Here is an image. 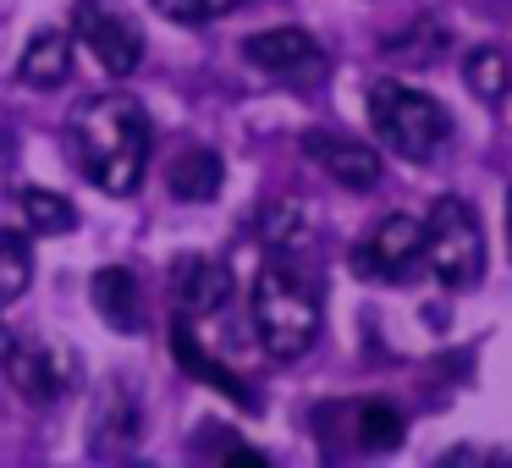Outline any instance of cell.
<instances>
[{
    "instance_id": "21",
    "label": "cell",
    "mask_w": 512,
    "mask_h": 468,
    "mask_svg": "<svg viewBox=\"0 0 512 468\" xmlns=\"http://www.w3.org/2000/svg\"><path fill=\"white\" fill-rule=\"evenodd\" d=\"M507 243H512V188H507Z\"/></svg>"
},
{
    "instance_id": "11",
    "label": "cell",
    "mask_w": 512,
    "mask_h": 468,
    "mask_svg": "<svg viewBox=\"0 0 512 468\" xmlns=\"http://www.w3.org/2000/svg\"><path fill=\"white\" fill-rule=\"evenodd\" d=\"M171 358H177V364L188 369L193 380H204L210 391H221L226 402H237V408H259V397H254V391H248L243 380H237L232 369L221 364V358H210V353H204V347H199V336H193L182 320L171 325Z\"/></svg>"
},
{
    "instance_id": "19",
    "label": "cell",
    "mask_w": 512,
    "mask_h": 468,
    "mask_svg": "<svg viewBox=\"0 0 512 468\" xmlns=\"http://www.w3.org/2000/svg\"><path fill=\"white\" fill-rule=\"evenodd\" d=\"M386 56H397V61H435V56H446V28L441 23H408V34L386 39Z\"/></svg>"
},
{
    "instance_id": "20",
    "label": "cell",
    "mask_w": 512,
    "mask_h": 468,
    "mask_svg": "<svg viewBox=\"0 0 512 468\" xmlns=\"http://www.w3.org/2000/svg\"><path fill=\"white\" fill-rule=\"evenodd\" d=\"M160 17H171V23H215V17L237 12V6H248V0H149Z\"/></svg>"
},
{
    "instance_id": "10",
    "label": "cell",
    "mask_w": 512,
    "mask_h": 468,
    "mask_svg": "<svg viewBox=\"0 0 512 468\" xmlns=\"http://www.w3.org/2000/svg\"><path fill=\"white\" fill-rule=\"evenodd\" d=\"M171 292H177L182 314H215L226 298H232V270H226L221 259L188 254V259L171 265Z\"/></svg>"
},
{
    "instance_id": "5",
    "label": "cell",
    "mask_w": 512,
    "mask_h": 468,
    "mask_svg": "<svg viewBox=\"0 0 512 468\" xmlns=\"http://www.w3.org/2000/svg\"><path fill=\"white\" fill-rule=\"evenodd\" d=\"M72 34L111 78H127L144 61V28L133 23L122 0H78L72 6Z\"/></svg>"
},
{
    "instance_id": "16",
    "label": "cell",
    "mask_w": 512,
    "mask_h": 468,
    "mask_svg": "<svg viewBox=\"0 0 512 468\" xmlns=\"http://www.w3.org/2000/svg\"><path fill=\"white\" fill-rule=\"evenodd\" d=\"M463 83H468V94L474 100H485V105H496L501 94L512 89V67H507V56L501 50H468V61H463Z\"/></svg>"
},
{
    "instance_id": "14",
    "label": "cell",
    "mask_w": 512,
    "mask_h": 468,
    "mask_svg": "<svg viewBox=\"0 0 512 468\" xmlns=\"http://www.w3.org/2000/svg\"><path fill=\"white\" fill-rule=\"evenodd\" d=\"M221 182H226V166H221V155H215V149H188V155H177V160H171V171H166V188L177 193L182 204L215 199V193H221Z\"/></svg>"
},
{
    "instance_id": "6",
    "label": "cell",
    "mask_w": 512,
    "mask_h": 468,
    "mask_svg": "<svg viewBox=\"0 0 512 468\" xmlns=\"http://www.w3.org/2000/svg\"><path fill=\"white\" fill-rule=\"evenodd\" d=\"M424 259V221L413 215H386L364 243L353 248V270L364 281H408Z\"/></svg>"
},
{
    "instance_id": "1",
    "label": "cell",
    "mask_w": 512,
    "mask_h": 468,
    "mask_svg": "<svg viewBox=\"0 0 512 468\" xmlns=\"http://www.w3.org/2000/svg\"><path fill=\"white\" fill-rule=\"evenodd\" d=\"M67 144L78 171L111 199L138 193L149 166V111L127 94H100V100H83L72 111Z\"/></svg>"
},
{
    "instance_id": "3",
    "label": "cell",
    "mask_w": 512,
    "mask_h": 468,
    "mask_svg": "<svg viewBox=\"0 0 512 468\" xmlns=\"http://www.w3.org/2000/svg\"><path fill=\"white\" fill-rule=\"evenodd\" d=\"M369 122H375L380 144H386L391 155L413 160V166H430L446 149V138H452L446 105L424 89L397 83V78H380L375 89H369Z\"/></svg>"
},
{
    "instance_id": "13",
    "label": "cell",
    "mask_w": 512,
    "mask_h": 468,
    "mask_svg": "<svg viewBox=\"0 0 512 468\" xmlns=\"http://www.w3.org/2000/svg\"><path fill=\"white\" fill-rule=\"evenodd\" d=\"M72 72V34L67 28H39L34 39H28L23 61H17V78L28 83V89H61Z\"/></svg>"
},
{
    "instance_id": "7",
    "label": "cell",
    "mask_w": 512,
    "mask_h": 468,
    "mask_svg": "<svg viewBox=\"0 0 512 468\" xmlns=\"http://www.w3.org/2000/svg\"><path fill=\"white\" fill-rule=\"evenodd\" d=\"M243 56L254 61L259 72H270V78H281V83H303V89H314V83L325 78V50L314 45V34H303V28H265V34L243 39Z\"/></svg>"
},
{
    "instance_id": "12",
    "label": "cell",
    "mask_w": 512,
    "mask_h": 468,
    "mask_svg": "<svg viewBox=\"0 0 512 468\" xmlns=\"http://www.w3.org/2000/svg\"><path fill=\"white\" fill-rule=\"evenodd\" d=\"M89 298H94V314H100L111 331H138V325H144V298H138V276H133V270H122V265L94 270Z\"/></svg>"
},
{
    "instance_id": "15",
    "label": "cell",
    "mask_w": 512,
    "mask_h": 468,
    "mask_svg": "<svg viewBox=\"0 0 512 468\" xmlns=\"http://www.w3.org/2000/svg\"><path fill=\"white\" fill-rule=\"evenodd\" d=\"M34 281V248H28L23 232L0 226V303H17Z\"/></svg>"
},
{
    "instance_id": "2",
    "label": "cell",
    "mask_w": 512,
    "mask_h": 468,
    "mask_svg": "<svg viewBox=\"0 0 512 468\" xmlns=\"http://www.w3.org/2000/svg\"><path fill=\"white\" fill-rule=\"evenodd\" d=\"M248 303H254L259 347H265L276 364H292V358H303L314 347V336H320V298H314V287L292 265L270 259L254 276V298Z\"/></svg>"
},
{
    "instance_id": "18",
    "label": "cell",
    "mask_w": 512,
    "mask_h": 468,
    "mask_svg": "<svg viewBox=\"0 0 512 468\" xmlns=\"http://www.w3.org/2000/svg\"><path fill=\"white\" fill-rule=\"evenodd\" d=\"M358 446L364 452H397L402 446V413L391 402H358Z\"/></svg>"
},
{
    "instance_id": "4",
    "label": "cell",
    "mask_w": 512,
    "mask_h": 468,
    "mask_svg": "<svg viewBox=\"0 0 512 468\" xmlns=\"http://www.w3.org/2000/svg\"><path fill=\"white\" fill-rule=\"evenodd\" d=\"M424 265L435 270L441 287H474L485 276V226H479L474 204L463 199H435L430 221H424Z\"/></svg>"
},
{
    "instance_id": "8",
    "label": "cell",
    "mask_w": 512,
    "mask_h": 468,
    "mask_svg": "<svg viewBox=\"0 0 512 468\" xmlns=\"http://www.w3.org/2000/svg\"><path fill=\"white\" fill-rule=\"evenodd\" d=\"M303 155H309L331 182H342V188H353V193H369L380 182V155L369 144H358V138H347V133L314 127V133H303Z\"/></svg>"
},
{
    "instance_id": "17",
    "label": "cell",
    "mask_w": 512,
    "mask_h": 468,
    "mask_svg": "<svg viewBox=\"0 0 512 468\" xmlns=\"http://www.w3.org/2000/svg\"><path fill=\"white\" fill-rule=\"evenodd\" d=\"M23 221L39 237H67L78 226V210H72V199H61L50 188H23Z\"/></svg>"
},
{
    "instance_id": "9",
    "label": "cell",
    "mask_w": 512,
    "mask_h": 468,
    "mask_svg": "<svg viewBox=\"0 0 512 468\" xmlns=\"http://www.w3.org/2000/svg\"><path fill=\"white\" fill-rule=\"evenodd\" d=\"M0 369H6V380H12L28 402H56L61 391H67V380H61L50 347L45 342H28V336L0 331Z\"/></svg>"
}]
</instances>
